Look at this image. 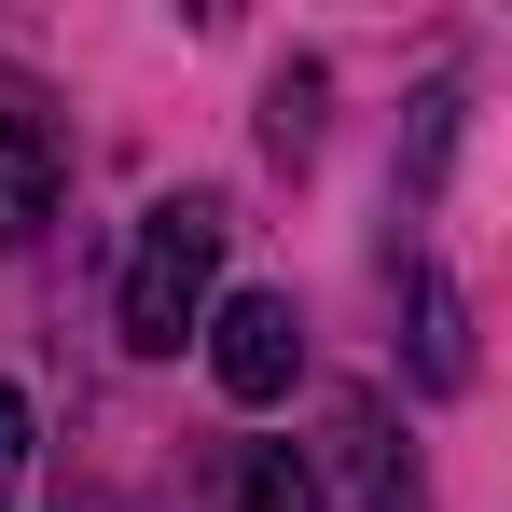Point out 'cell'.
I'll return each mask as SVG.
<instances>
[{
  "label": "cell",
  "mask_w": 512,
  "mask_h": 512,
  "mask_svg": "<svg viewBox=\"0 0 512 512\" xmlns=\"http://www.w3.org/2000/svg\"><path fill=\"white\" fill-rule=\"evenodd\" d=\"M42 222H56V125L0 111V250H28Z\"/></svg>",
  "instance_id": "3"
},
{
  "label": "cell",
  "mask_w": 512,
  "mask_h": 512,
  "mask_svg": "<svg viewBox=\"0 0 512 512\" xmlns=\"http://www.w3.org/2000/svg\"><path fill=\"white\" fill-rule=\"evenodd\" d=\"M194 333H208L222 402H291V374H305V319H291V291H236V305H208Z\"/></svg>",
  "instance_id": "2"
},
{
  "label": "cell",
  "mask_w": 512,
  "mask_h": 512,
  "mask_svg": "<svg viewBox=\"0 0 512 512\" xmlns=\"http://www.w3.org/2000/svg\"><path fill=\"white\" fill-rule=\"evenodd\" d=\"M346 512H416V457L374 429V402H346Z\"/></svg>",
  "instance_id": "4"
},
{
  "label": "cell",
  "mask_w": 512,
  "mask_h": 512,
  "mask_svg": "<svg viewBox=\"0 0 512 512\" xmlns=\"http://www.w3.org/2000/svg\"><path fill=\"white\" fill-rule=\"evenodd\" d=\"M208 277H222V208H208V194H167V208L139 222V250H125V291H111L125 346L167 360V346L208 319Z\"/></svg>",
  "instance_id": "1"
},
{
  "label": "cell",
  "mask_w": 512,
  "mask_h": 512,
  "mask_svg": "<svg viewBox=\"0 0 512 512\" xmlns=\"http://www.w3.org/2000/svg\"><path fill=\"white\" fill-rule=\"evenodd\" d=\"M416 360H429V388L471 374V346H457V291H443V277H416Z\"/></svg>",
  "instance_id": "6"
},
{
  "label": "cell",
  "mask_w": 512,
  "mask_h": 512,
  "mask_svg": "<svg viewBox=\"0 0 512 512\" xmlns=\"http://www.w3.org/2000/svg\"><path fill=\"white\" fill-rule=\"evenodd\" d=\"M208 512H319V485H305V457H291V443H236Z\"/></svg>",
  "instance_id": "5"
},
{
  "label": "cell",
  "mask_w": 512,
  "mask_h": 512,
  "mask_svg": "<svg viewBox=\"0 0 512 512\" xmlns=\"http://www.w3.org/2000/svg\"><path fill=\"white\" fill-rule=\"evenodd\" d=\"M28 485V388H0V499Z\"/></svg>",
  "instance_id": "7"
}]
</instances>
